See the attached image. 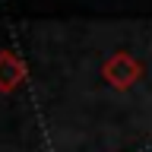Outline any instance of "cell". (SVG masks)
Instances as JSON below:
<instances>
[{
	"mask_svg": "<svg viewBox=\"0 0 152 152\" xmlns=\"http://www.w3.org/2000/svg\"><path fill=\"white\" fill-rule=\"evenodd\" d=\"M102 76H104V83L114 86V89H130L136 79L142 76V66L140 60L133 54H127V51H117V54H111L108 60L102 64Z\"/></svg>",
	"mask_w": 152,
	"mask_h": 152,
	"instance_id": "cell-1",
	"label": "cell"
},
{
	"mask_svg": "<svg viewBox=\"0 0 152 152\" xmlns=\"http://www.w3.org/2000/svg\"><path fill=\"white\" fill-rule=\"evenodd\" d=\"M26 64H22V57H16L13 51H0V92L10 95L16 92L19 86L26 83Z\"/></svg>",
	"mask_w": 152,
	"mask_h": 152,
	"instance_id": "cell-2",
	"label": "cell"
}]
</instances>
